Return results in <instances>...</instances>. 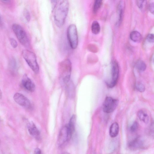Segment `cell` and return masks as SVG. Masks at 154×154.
I'll list each match as a JSON object with an SVG mask.
<instances>
[{
    "label": "cell",
    "mask_w": 154,
    "mask_h": 154,
    "mask_svg": "<svg viewBox=\"0 0 154 154\" xmlns=\"http://www.w3.org/2000/svg\"><path fill=\"white\" fill-rule=\"evenodd\" d=\"M10 44L14 48H16L18 44L16 41L13 38H11L10 39Z\"/></svg>",
    "instance_id": "23"
},
{
    "label": "cell",
    "mask_w": 154,
    "mask_h": 154,
    "mask_svg": "<svg viewBox=\"0 0 154 154\" xmlns=\"http://www.w3.org/2000/svg\"><path fill=\"white\" fill-rule=\"evenodd\" d=\"M154 3L153 2L150 3L149 5V10L150 12L153 14L154 13Z\"/></svg>",
    "instance_id": "26"
},
{
    "label": "cell",
    "mask_w": 154,
    "mask_h": 154,
    "mask_svg": "<svg viewBox=\"0 0 154 154\" xmlns=\"http://www.w3.org/2000/svg\"><path fill=\"white\" fill-rule=\"evenodd\" d=\"M2 25V19L1 18V17L0 16V26H1Z\"/></svg>",
    "instance_id": "30"
},
{
    "label": "cell",
    "mask_w": 154,
    "mask_h": 154,
    "mask_svg": "<svg viewBox=\"0 0 154 154\" xmlns=\"http://www.w3.org/2000/svg\"><path fill=\"white\" fill-rule=\"evenodd\" d=\"M0 122H1V120H0Z\"/></svg>",
    "instance_id": "32"
},
{
    "label": "cell",
    "mask_w": 154,
    "mask_h": 154,
    "mask_svg": "<svg viewBox=\"0 0 154 154\" xmlns=\"http://www.w3.org/2000/svg\"><path fill=\"white\" fill-rule=\"evenodd\" d=\"M130 38L133 41L136 42H139L141 41L142 39V36L138 32L134 31L131 33Z\"/></svg>",
    "instance_id": "15"
},
{
    "label": "cell",
    "mask_w": 154,
    "mask_h": 154,
    "mask_svg": "<svg viewBox=\"0 0 154 154\" xmlns=\"http://www.w3.org/2000/svg\"><path fill=\"white\" fill-rule=\"evenodd\" d=\"M102 4V1L100 0H96L94 2L93 7V12L96 13Z\"/></svg>",
    "instance_id": "19"
},
{
    "label": "cell",
    "mask_w": 154,
    "mask_h": 154,
    "mask_svg": "<svg viewBox=\"0 0 154 154\" xmlns=\"http://www.w3.org/2000/svg\"><path fill=\"white\" fill-rule=\"evenodd\" d=\"M91 31L93 33L95 34H98L100 30V27L99 23L97 21H94L91 25Z\"/></svg>",
    "instance_id": "17"
},
{
    "label": "cell",
    "mask_w": 154,
    "mask_h": 154,
    "mask_svg": "<svg viewBox=\"0 0 154 154\" xmlns=\"http://www.w3.org/2000/svg\"><path fill=\"white\" fill-rule=\"evenodd\" d=\"M136 89L140 92H143L145 90V87L141 83L138 82L135 84Z\"/></svg>",
    "instance_id": "20"
},
{
    "label": "cell",
    "mask_w": 154,
    "mask_h": 154,
    "mask_svg": "<svg viewBox=\"0 0 154 154\" xmlns=\"http://www.w3.org/2000/svg\"><path fill=\"white\" fill-rule=\"evenodd\" d=\"M12 29L21 44L24 46H28L29 44V40L23 27L20 25L15 23L12 25Z\"/></svg>",
    "instance_id": "5"
},
{
    "label": "cell",
    "mask_w": 154,
    "mask_h": 154,
    "mask_svg": "<svg viewBox=\"0 0 154 154\" xmlns=\"http://www.w3.org/2000/svg\"><path fill=\"white\" fill-rule=\"evenodd\" d=\"M118 101L109 97H106L103 104V111L106 113H109L113 112L118 105Z\"/></svg>",
    "instance_id": "6"
},
{
    "label": "cell",
    "mask_w": 154,
    "mask_h": 154,
    "mask_svg": "<svg viewBox=\"0 0 154 154\" xmlns=\"http://www.w3.org/2000/svg\"><path fill=\"white\" fill-rule=\"evenodd\" d=\"M2 97V93L1 90L0 89V99H1Z\"/></svg>",
    "instance_id": "29"
},
{
    "label": "cell",
    "mask_w": 154,
    "mask_h": 154,
    "mask_svg": "<svg viewBox=\"0 0 154 154\" xmlns=\"http://www.w3.org/2000/svg\"><path fill=\"white\" fill-rule=\"evenodd\" d=\"M63 154H71L70 153L67 152H64Z\"/></svg>",
    "instance_id": "31"
},
{
    "label": "cell",
    "mask_w": 154,
    "mask_h": 154,
    "mask_svg": "<svg viewBox=\"0 0 154 154\" xmlns=\"http://www.w3.org/2000/svg\"><path fill=\"white\" fill-rule=\"evenodd\" d=\"M137 116L139 119L146 124H147L149 121V118L146 112L143 110H140L137 112Z\"/></svg>",
    "instance_id": "14"
},
{
    "label": "cell",
    "mask_w": 154,
    "mask_h": 154,
    "mask_svg": "<svg viewBox=\"0 0 154 154\" xmlns=\"http://www.w3.org/2000/svg\"><path fill=\"white\" fill-rule=\"evenodd\" d=\"M23 14L27 21L29 22L30 19V16L29 11L26 9L24 10Z\"/></svg>",
    "instance_id": "22"
},
{
    "label": "cell",
    "mask_w": 154,
    "mask_h": 154,
    "mask_svg": "<svg viewBox=\"0 0 154 154\" xmlns=\"http://www.w3.org/2000/svg\"><path fill=\"white\" fill-rule=\"evenodd\" d=\"M58 70L60 77L65 83L69 82L72 70V64L68 59H65L59 63Z\"/></svg>",
    "instance_id": "2"
},
{
    "label": "cell",
    "mask_w": 154,
    "mask_h": 154,
    "mask_svg": "<svg viewBox=\"0 0 154 154\" xmlns=\"http://www.w3.org/2000/svg\"><path fill=\"white\" fill-rule=\"evenodd\" d=\"M27 128L29 134L37 140L40 138V132L35 125L30 122L27 125Z\"/></svg>",
    "instance_id": "12"
},
{
    "label": "cell",
    "mask_w": 154,
    "mask_h": 154,
    "mask_svg": "<svg viewBox=\"0 0 154 154\" xmlns=\"http://www.w3.org/2000/svg\"><path fill=\"white\" fill-rule=\"evenodd\" d=\"M22 54L24 59L32 70L35 73H38L39 67L35 54L28 50H23Z\"/></svg>",
    "instance_id": "3"
},
{
    "label": "cell",
    "mask_w": 154,
    "mask_h": 154,
    "mask_svg": "<svg viewBox=\"0 0 154 154\" xmlns=\"http://www.w3.org/2000/svg\"><path fill=\"white\" fill-rule=\"evenodd\" d=\"M2 2H3L4 3H9L10 2V0H2L1 1Z\"/></svg>",
    "instance_id": "28"
},
{
    "label": "cell",
    "mask_w": 154,
    "mask_h": 154,
    "mask_svg": "<svg viewBox=\"0 0 154 154\" xmlns=\"http://www.w3.org/2000/svg\"><path fill=\"white\" fill-rule=\"evenodd\" d=\"M34 154H42L41 149L38 148H36L34 150Z\"/></svg>",
    "instance_id": "27"
},
{
    "label": "cell",
    "mask_w": 154,
    "mask_h": 154,
    "mask_svg": "<svg viewBox=\"0 0 154 154\" xmlns=\"http://www.w3.org/2000/svg\"><path fill=\"white\" fill-rule=\"evenodd\" d=\"M154 36L152 34H149L147 36V40L149 42H154Z\"/></svg>",
    "instance_id": "24"
},
{
    "label": "cell",
    "mask_w": 154,
    "mask_h": 154,
    "mask_svg": "<svg viewBox=\"0 0 154 154\" xmlns=\"http://www.w3.org/2000/svg\"><path fill=\"white\" fill-rule=\"evenodd\" d=\"M67 35L70 47L73 49H76L78 46V39L77 28L74 24H71L68 26Z\"/></svg>",
    "instance_id": "4"
},
{
    "label": "cell",
    "mask_w": 154,
    "mask_h": 154,
    "mask_svg": "<svg viewBox=\"0 0 154 154\" xmlns=\"http://www.w3.org/2000/svg\"><path fill=\"white\" fill-rule=\"evenodd\" d=\"M138 127L139 125L138 123L136 122H134L130 127V131L132 132H135L137 131Z\"/></svg>",
    "instance_id": "21"
},
{
    "label": "cell",
    "mask_w": 154,
    "mask_h": 154,
    "mask_svg": "<svg viewBox=\"0 0 154 154\" xmlns=\"http://www.w3.org/2000/svg\"><path fill=\"white\" fill-rule=\"evenodd\" d=\"M54 8V19L56 25L62 27L65 22L69 9V2L66 0L58 1Z\"/></svg>",
    "instance_id": "1"
},
{
    "label": "cell",
    "mask_w": 154,
    "mask_h": 154,
    "mask_svg": "<svg viewBox=\"0 0 154 154\" xmlns=\"http://www.w3.org/2000/svg\"><path fill=\"white\" fill-rule=\"evenodd\" d=\"M72 136L70 134L67 125L63 126L59 132L57 139V143L59 146L63 145L66 142L69 141Z\"/></svg>",
    "instance_id": "7"
},
{
    "label": "cell",
    "mask_w": 154,
    "mask_h": 154,
    "mask_svg": "<svg viewBox=\"0 0 154 154\" xmlns=\"http://www.w3.org/2000/svg\"><path fill=\"white\" fill-rule=\"evenodd\" d=\"M119 73V68L117 62L115 60L113 61L112 66V78L111 81L107 83V86L110 88L114 87L116 84Z\"/></svg>",
    "instance_id": "8"
},
{
    "label": "cell",
    "mask_w": 154,
    "mask_h": 154,
    "mask_svg": "<svg viewBox=\"0 0 154 154\" xmlns=\"http://www.w3.org/2000/svg\"><path fill=\"white\" fill-rule=\"evenodd\" d=\"M124 6V3L122 1H121L118 7V11L119 14L118 23H120L122 21Z\"/></svg>",
    "instance_id": "16"
},
{
    "label": "cell",
    "mask_w": 154,
    "mask_h": 154,
    "mask_svg": "<svg viewBox=\"0 0 154 154\" xmlns=\"http://www.w3.org/2000/svg\"><path fill=\"white\" fill-rule=\"evenodd\" d=\"M135 67L139 71H144L146 68L145 63L142 60H139L136 63Z\"/></svg>",
    "instance_id": "18"
},
{
    "label": "cell",
    "mask_w": 154,
    "mask_h": 154,
    "mask_svg": "<svg viewBox=\"0 0 154 154\" xmlns=\"http://www.w3.org/2000/svg\"><path fill=\"white\" fill-rule=\"evenodd\" d=\"M144 141L140 137H137L130 141L128 144V147L131 149L136 150L143 147Z\"/></svg>",
    "instance_id": "11"
},
{
    "label": "cell",
    "mask_w": 154,
    "mask_h": 154,
    "mask_svg": "<svg viewBox=\"0 0 154 154\" xmlns=\"http://www.w3.org/2000/svg\"><path fill=\"white\" fill-rule=\"evenodd\" d=\"M119 131V127L117 122L113 123L110 126L109 130V134L112 137H115L118 135Z\"/></svg>",
    "instance_id": "13"
},
{
    "label": "cell",
    "mask_w": 154,
    "mask_h": 154,
    "mask_svg": "<svg viewBox=\"0 0 154 154\" xmlns=\"http://www.w3.org/2000/svg\"><path fill=\"white\" fill-rule=\"evenodd\" d=\"M144 2V1L143 0L137 1V5L140 9H142L143 8Z\"/></svg>",
    "instance_id": "25"
},
{
    "label": "cell",
    "mask_w": 154,
    "mask_h": 154,
    "mask_svg": "<svg viewBox=\"0 0 154 154\" xmlns=\"http://www.w3.org/2000/svg\"><path fill=\"white\" fill-rule=\"evenodd\" d=\"M13 98L15 102L20 106L27 108L31 107V103L29 99L21 93H16L14 95Z\"/></svg>",
    "instance_id": "9"
},
{
    "label": "cell",
    "mask_w": 154,
    "mask_h": 154,
    "mask_svg": "<svg viewBox=\"0 0 154 154\" xmlns=\"http://www.w3.org/2000/svg\"><path fill=\"white\" fill-rule=\"evenodd\" d=\"M22 86L27 91H34L35 89V85L32 80L25 74L23 76L21 81Z\"/></svg>",
    "instance_id": "10"
}]
</instances>
